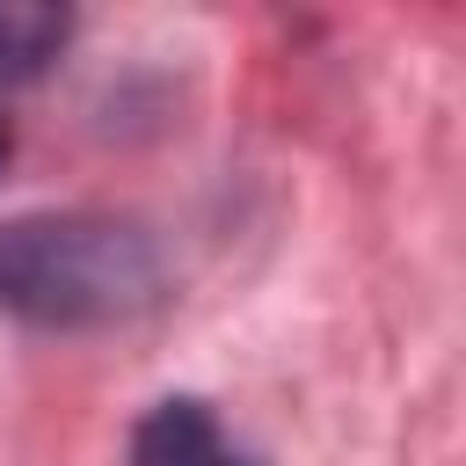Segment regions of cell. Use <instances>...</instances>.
<instances>
[{"label": "cell", "instance_id": "cell-1", "mask_svg": "<svg viewBox=\"0 0 466 466\" xmlns=\"http://www.w3.org/2000/svg\"><path fill=\"white\" fill-rule=\"evenodd\" d=\"M153 248L116 218H15L0 226V313L36 328H95L146 306Z\"/></svg>", "mask_w": 466, "mask_h": 466}, {"label": "cell", "instance_id": "cell-2", "mask_svg": "<svg viewBox=\"0 0 466 466\" xmlns=\"http://www.w3.org/2000/svg\"><path fill=\"white\" fill-rule=\"evenodd\" d=\"M131 466H255V451L233 444L204 400H160L131 430Z\"/></svg>", "mask_w": 466, "mask_h": 466}, {"label": "cell", "instance_id": "cell-3", "mask_svg": "<svg viewBox=\"0 0 466 466\" xmlns=\"http://www.w3.org/2000/svg\"><path fill=\"white\" fill-rule=\"evenodd\" d=\"M66 44V15L36 7V0H0V87L36 80Z\"/></svg>", "mask_w": 466, "mask_h": 466}, {"label": "cell", "instance_id": "cell-4", "mask_svg": "<svg viewBox=\"0 0 466 466\" xmlns=\"http://www.w3.org/2000/svg\"><path fill=\"white\" fill-rule=\"evenodd\" d=\"M0 160H7V124H0Z\"/></svg>", "mask_w": 466, "mask_h": 466}]
</instances>
